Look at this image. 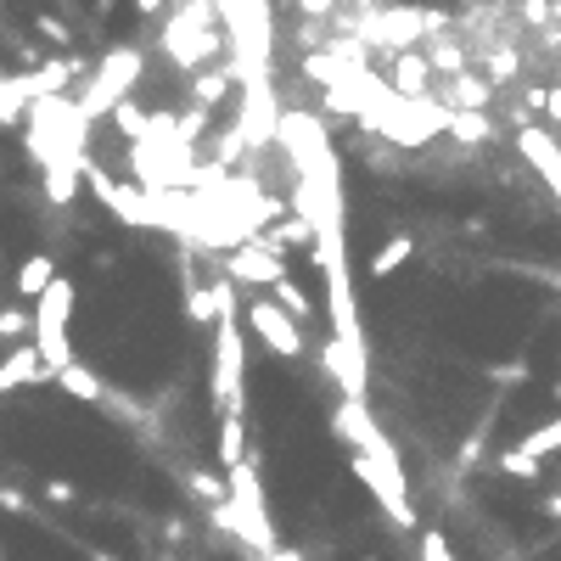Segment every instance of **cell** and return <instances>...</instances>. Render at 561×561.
<instances>
[{
  "mask_svg": "<svg viewBox=\"0 0 561 561\" xmlns=\"http://www.w3.org/2000/svg\"><path fill=\"white\" fill-rule=\"evenodd\" d=\"M230 500L214 506V522L225 534H237L242 545H253V556H276L281 539H276V522H270V506H264V483H258V455H247L242 467H230Z\"/></svg>",
  "mask_w": 561,
  "mask_h": 561,
  "instance_id": "6da1fadb",
  "label": "cell"
},
{
  "mask_svg": "<svg viewBox=\"0 0 561 561\" xmlns=\"http://www.w3.org/2000/svg\"><path fill=\"white\" fill-rule=\"evenodd\" d=\"M74 304H79V286H74L68 276H56L40 298H35V348H40V359H46L51 382H56L62 366H74V337H68Z\"/></svg>",
  "mask_w": 561,
  "mask_h": 561,
  "instance_id": "7a4b0ae2",
  "label": "cell"
},
{
  "mask_svg": "<svg viewBox=\"0 0 561 561\" xmlns=\"http://www.w3.org/2000/svg\"><path fill=\"white\" fill-rule=\"evenodd\" d=\"M247 343H242V320L237 315H225L214 320V377H208V393H214V405L219 416H242L247 410Z\"/></svg>",
  "mask_w": 561,
  "mask_h": 561,
  "instance_id": "3957f363",
  "label": "cell"
},
{
  "mask_svg": "<svg viewBox=\"0 0 561 561\" xmlns=\"http://www.w3.org/2000/svg\"><path fill=\"white\" fill-rule=\"evenodd\" d=\"M136 79H141V51H136V46H118V51H107L102 62H95V74L85 79V90L74 95V102H79V113L95 124V118H107L118 102H129Z\"/></svg>",
  "mask_w": 561,
  "mask_h": 561,
  "instance_id": "277c9868",
  "label": "cell"
},
{
  "mask_svg": "<svg viewBox=\"0 0 561 561\" xmlns=\"http://www.w3.org/2000/svg\"><path fill=\"white\" fill-rule=\"evenodd\" d=\"M449 17L444 12H421V7H393V12H371L354 23V40L366 46H393V51H410L416 40H426L433 28H444Z\"/></svg>",
  "mask_w": 561,
  "mask_h": 561,
  "instance_id": "5b68a950",
  "label": "cell"
},
{
  "mask_svg": "<svg viewBox=\"0 0 561 561\" xmlns=\"http://www.w3.org/2000/svg\"><path fill=\"white\" fill-rule=\"evenodd\" d=\"M214 51H219V35L203 28V0H191V7L180 17H169V28H163V56H169L175 68L196 74Z\"/></svg>",
  "mask_w": 561,
  "mask_h": 561,
  "instance_id": "8992f818",
  "label": "cell"
},
{
  "mask_svg": "<svg viewBox=\"0 0 561 561\" xmlns=\"http://www.w3.org/2000/svg\"><path fill=\"white\" fill-rule=\"evenodd\" d=\"M332 433L348 444V455H371V460H382V467H405L399 449H393V438L371 421V405H366V399H343L337 416H332Z\"/></svg>",
  "mask_w": 561,
  "mask_h": 561,
  "instance_id": "52a82bcc",
  "label": "cell"
},
{
  "mask_svg": "<svg viewBox=\"0 0 561 561\" xmlns=\"http://www.w3.org/2000/svg\"><path fill=\"white\" fill-rule=\"evenodd\" d=\"M85 191H90L118 225H129V230H152V203H146V191L113 180L102 163H90V157H85Z\"/></svg>",
  "mask_w": 561,
  "mask_h": 561,
  "instance_id": "ba28073f",
  "label": "cell"
},
{
  "mask_svg": "<svg viewBox=\"0 0 561 561\" xmlns=\"http://www.w3.org/2000/svg\"><path fill=\"white\" fill-rule=\"evenodd\" d=\"M247 326H253V332L264 337V348H270V354H281V359H304V326L298 320H292L276 298H258V304H247Z\"/></svg>",
  "mask_w": 561,
  "mask_h": 561,
  "instance_id": "9c48e42d",
  "label": "cell"
},
{
  "mask_svg": "<svg viewBox=\"0 0 561 561\" xmlns=\"http://www.w3.org/2000/svg\"><path fill=\"white\" fill-rule=\"evenodd\" d=\"M225 276L237 281V286H264V292H270L286 276V264H281V253H270L258 237H247L242 247L225 253Z\"/></svg>",
  "mask_w": 561,
  "mask_h": 561,
  "instance_id": "30bf717a",
  "label": "cell"
},
{
  "mask_svg": "<svg viewBox=\"0 0 561 561\" xmlns=\"http://www.w3.org/2000/svg\"><path fill=\"white\" fill-rule=\"evenodd\" d=\"M326 359V371L337 377L343 387V399H366V387H371V359H366V343H354V337H332L320 348Z\"/></svg>",
  "mask_w": 561,
  "mask_h": 561,
  "instance_id": "8fae6325",
  "label": "cell"
},
{
  "mask_svg": "<svg viewBox=\"0 0 561 561\" xmlns=\"http://www.w3.org/2000/svg\"><path fill=\"white\" fill-rule=\"evenodd\" d=\"M35 382H51V371H46L35 337H23L7 359H0V393H17V387H35Z\"/></svg>",
  "mask_w": 561,
  "mask_h": 561,
  "instance_id": "7c38bea8",
  "label": "cell"
},
{
  "mask_svg": "<svg viewBox=\"0 0 561 561\" xmlns=\"http://www.w3.org/2000/svg\"><path fill=\"white\" fill-rule=\"evenodd\" d=\"M517 152H522L527 163H534V169L550 180V191L561 196V146L545 136L539 124H522V129H517Z\"/></svg>",
  "mask_w": 561,
  "mask_h": 561,
  "instance_id": "4fadbf2b",
  "label": "cell"
},
{
  "mask_svg": "<svg viewBox=\"0 0 561 561\" xmlns=\"http://www.w3.org/2000/svg\"><path fill=\"white\" fill-rule=\"evenodd\" d=\"M387 85L405 95V102H426V85H433V62H426V51H399V62H393Z\"/></svg>",
  "mask_w": 561,
  "mask_h": 561,
  "instance_id": "5bb4252c",
  "label": "cell"
},
{
  "mask_svg": "<svg viewBox=\"0 0 561 561\" xmlns=\"http://www.w3.org/2000/svg\"><path fill=\"white\" fill-rule=\"evenodd\" d=\"M79 186H85V157H56V163H46V203L68 208L74 196H79Z\"/></svg>",
  "mask_w": 561,
  "mask_h": 561,
  "instance_id": "9a60e30c",
  "label": "cell"
},
{
  "mask_svg": "<svg viewBox=\"0 0 561 561\" xmlns=\"http://www.w3.org/2000/svg\"><path fill=\"white\" fill-rule=\"evenodd\" d=\"M56 387L68 393L74 405H102V399H107V382L95 377L90 366H79V359H74V366H62V371H56Z\"/></svg>",
  "mask_w": 561,
  "mask_h": 561,
  "instance_id": "2e32d148",
  "label": "cell"
},
{
  "mask_svg": "<svg viewBox=\"0 0 561 561\" xmlns=\"http://www.w3.org/2000/svg\"><path fill=\"white\" fill-rule=\"evenodd\" d=\"M488 102H494V85L483 74H455L449 79V107L455 113H488Z\"/></svg>",
  "mask_w": 561,
  "mask_h": 561,
  "instance_id": "e0dca14e",
  "label": "cell"
},
{
  "mask_svg": "<svg viewBox=\"0 0 561 561\" xmlns=\"http://www.w3.org/2000/svg\"><path fill=\"white\" fill-rule=\"evenodd\" d=\"M230 85H237V68H208V74L196 68V79H191V102L214 113L225 95H230Z\"/></svg>",
  "mask_w": 561,
  "mask_h": 561,
  "instance_id": "ac0fdd59",
  "label": "cell"
},
{
  "mask_svg": "<svg viewBox=\"0 0 561 561\" xmlns=\"http://www.w3.org/2000/svg\"><path fill=\"white\" fill-rule=\"evenodd\" d=\"M410 258H416V237H393V242H382V247L371 253V264H366V270H371L377 281H387V276H399Z\"/></svg>",
  "mask_w": 561,
  "mask_h": 561,
  "instance_id": "d6986e66",
  "label": "cell"
},
{
  "mask_svg": "<svg viewBox=\"0 0 561 561\" xmlns=\"http://www.w3.org/2000/svg\"><path fill=\"white\" fill-rule=\"evenodd\" d=\"M56 281V264H51V253H28L23 264H17V292L23 298H40V292Z\"/></svg>",
  "mask_w": 561,
  "mask_h": 561,
  "instance_id": "ffe728a7",
  "label": "cell"
},
{
  "mask_svg": "<svg viewBox=\"0 0 561 561\" xmlns=\"http://www.w3.org/2000/svg\"><path fill=\"white\" fill-rule=\"evenodd\" d=\"M219 460H225V472L247 460V426H242V416H219Z\"/></svg>",
  "mask_w": 561,
  "mask_h": 561,
  "instance_id": "44dd1931",
  "label": "cell"
},
{
  "mask_svg": "<svg viewBox=\"0 0 561 561\" xmlns=\"http://www.w3.org/2000/svg\"><path fill=\"white\" fill-rule=\"evenodd\" d=\"M270 298H276V304H281V309H286L292 320H298V326H304V320L315 315V298H309V292H304L298 281H292V276H281V281L270 286Z\"/></svg>",
  "mask_w": 561,
  "mask_h": 561,
  "instance_id": "7402d4cb",
  "label": "cell"
},
{
  "mask_svg": "<svg viewBox=\"0 0 561 561\" xmlns=\"http://www.w3.org/2000/svg\"><path fill=\"white\" fill-rule=\"evenodd\" d=\"M186 320H196V326H208V320H219V286H186Z\"/></svg>",
  "mask_w": 561,
  "mask_h": 561,
  "instance_id": "603a6c76",
  "label": "cell"
},
{
  "mask_svg": "<svg viewBox=\"0 0 561 561\" xmlns=\"http://www.w3.org/2000/svg\"><path fill=\"white\" fill-rule=\"evenodd\" d=\"M449 129H455V141H467V146H483V141H494V124H488V113H449Z\"/></svg>",
  "mask_w": 561,
  "mask_h": 561,
  "instance_id": "cb8c5ba5",
  "label": "cell"
},
{
  "mask_svg": "<svg viewBox=\"0 0 561 561\" xmlns=\"http://www.w3.org/2000/svg\"><path fill=\"white\" fill-rule=\"evenodd\" d=\"M186 488H191V500H203V506L230 500V477H214V472H186Z\"/></svg>",
  "mask_w": 561,
  "mask_h": 561,
  "instance_id": "d4e9b609",
  "label": "cell"
},
{
  "mask_svg": "<svg viewBox=\"0 0 561 561\" xmlns=\"http://www.w3.org/2000/svg\"><path fill=\"white\" fill-rule=\"evenodd\" d=\"M494 467H500L506 477H517V483H534V477H539V467H545V460H534V455H522V449L511 444V449H500V455H494Z\"/></svg>",
  "mask_w": 561,
  "mask_h": 561,
  "instance_id": "484cf974",
  "label": "cell"
},
{
  "mask_svg": "<svg viewBox=\"0 0 561 561\" xmlns=\"http://www.w3.org/2000/svg\"><path fill=\"white\" fill-rule=\"evenodd\" d=\"M426 62H433V74H467V51H460L455 40H433V46H426Z\"/></svg>",
  "mask_w": 561,
  "mask_h": 561,
  "instance_id": "4316f807",
  "label": "cell"
},
{
  "mask_svg": "<svg viewBox=\"0 0 561 561\" xmlns=\"http://www.w3.org/2000/svg\"><path fill=\"white\" fill-rule=\"evenodd\" d=\"M517 68H522V56L511 51V46H494V56H488V85H506V79H517Z\"/></svg>",
  "mask_w": 561,
  "mask_h": 561,
  "instance_id": "83f0119b",
  "label": "cell"
},
{
  "mask_svg": "<svg viewBox=\"0 0 561 561\" xmlns=\"http://www.w3.org/2000/svg\"><path fill=\"white\" fill-rule=\"evenodd\" d=\"M0 337H7V343L35 337V315H23V309H0Z\"/></svg>",
  "mask_w": 561,
  "mask_h": 561,
  "instance_id": "f1b7e54d",
  "label": "cell"
},
{
  "mask_svg": "<svg viewBox=\"0 0 561 561\" xmlns=\"http://www.w3.org/2000/svg\"><path fill=\"white\" fill-rule=\"evenodd\" d=\"M421 561H455V550H449V539L438 534V527H426V534H421Z\"/></svg>",
  "mask_w": 561,
  "mask_h": 561,
  "instance_id": "f546056e",
  "label": "cell"
},
{
  "mask_svg": "<svg viewBox=\"0 0 561 561\" xmlns=\"http://www.w3.org/2000/svg\"><path fill=\"white\" fill-rule=\"evenodd\" d=\"M488 377L494 382H527V366L522 359H506V366H488Z\"/></svg>",
  "mask_w": 561,
  "mask_h": 561,
  "instance_id": "4dcf8cb0",
  "label": "cell"
},
{
  "mask_svg": "<svg viewBox=\"0 0 561 561\" xmlns=\"http://www.w3.org/2000/svg\"><path fill=\"white\" fill-rule=\"evenodd\" d=\"M46 500H56V506H74V500H79V488H74V483H62V477H51V483H46Z\"/></svg>",
  "mask_w": 561,
  "mask_h": 561,
  "instance_id": "1f68e13d",
  "label": "cell"
},
{
  "mask_svg": "<svg viewBox=\"0 0 561 561\" xmlns=\"http://www.w3.org/2000/svg\"><path fill=\"white\" fill-rule=\"evenodd\" d=\"M40 35L56 40V46H74V35H68V23H62V17H40Z\"/></svg>",
  "mask_w": 561,
  "mask_h": 561,
  "instance_id": "d6a6232c",
  "label": "cell"
},
{
  "mask_svg": "<svg viewBox=\"0 0 561 561\" xmlns=\"http://www.w3.org/2000/svg\"><path fill=\"white\" fill-rule=\"evenodd\" d=\"M298 12H304V17H332L337 0H298Z\"/></svg>",
  "mask_w": 561,
  "mask_h": 561,
  "instance_id": "836d02e7",
  "label": "cell"
},
{
  "mask_svg": "<svg viewBox=\"0 0 561 561\" xmlns=\"http://www.w3.org/2000/svg\"><path fill=\"white\" fill-rule=\"evenodd\" d=\"M23 506H28V500H23V494H17V488H0V511H12V517H17Z\"/></svg>",
  "mask_w": 561,
  "mask_h": 561,
  "instance_id": "e575fe53",
  "label": "cell"
},
{
  "mask_svg": "<svg viewBox=\"0 0 561 561\" xmlns=\"http://www.w3.org/2000/svg\"><path fill=\"white\" fill-rule=\"evenodd\" d=\"M545 113L561 124V85H550V90H545Z\"/></svg>",
  "mask_w": 561,
  "mask_h": 561,
  "instance_id": "d590c367",
  "label": "cell"
},
{
  "mask_svg": "<svg viewBox=\"0 0 561 561\" xmlns=\"http://www.w3.org/2000/svg\"><path fill=\"white\" fill-rule=\"evenodd\" d=\"M136 12H141V17H157V12H163V0H136Z\"/></svg>",
  "mask_w": 561,
  "mask_h": 561,
  "instance_id": "8d00e7d4",
  "label": "cell"
},
{
  "mask_svg": "<svg viewBox=\"0 0 561 561\" xmlns=\"http://www.w3.org/2000/svg\"><path fill=\"white\" fill-rule=\"evenodd\" d=\"M545 511H550V517L561 522V494H545Z\"/></svg>",
  "mask_w": 561,
  "mask_h": 561,
  "instance_id": "74e56055",
  "label": "cell"
},
{
  "mask_svg": "<svg viewBox=\"0 0 561 561\" xmlns=\"http://www.w3.org/2000/svg\"><path fill=\"white\" fill-rule=\"evenodd\" d=\"M556 405H561V382H556Z\"/></svg>",
  "mask_w": 561,
  "mask_h": 561,
  "instance_id": "f35d334b",
  "label": "cell"
},
{
  "mask_svg": "<svg viewBox=\"0 0 561 561\" xmlns=\"http://www.w3.org/2000/svg\"><path fill=\"white\" fill-rule=\"evenodd\" d=\"M95 561H118V556H95Z\"/></svg>",
  "mask_w": 561,
  "mask_h": 561,
  "instance_id": "ab89813d",
  "label": "cell"
},
{
  "mask_svg": "<svg viewBox=\"0 0 561 561\" xmlns=\"http://www.w3.org/2000/svg\"><path fill=\"white\" fill-rule=\"evenodd\" d=\"M556 286H561V276H556Z\"/></svg>",
  "mask_w": 561,
  "mask_h": 561,
  "instance_id": "60d3db41",
  "label": "cell"
}]
</instances>
